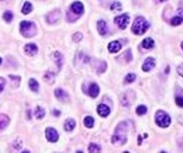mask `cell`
<instances>
[{"label":"cell","instance_id":"cell-25","mask_svg":"<svg viewBox=\"0 0 183 153\" xmlns=\"http://www.w3.org/2000/svg\"><path fill=\"white\" fill-rule=\"evenodd\" d=\"M181 23H183V18L182 17H180V16H176V17H172V18H171V24H172L174 27L180 25Z\"/></svg>","mask_w":183,"mask_h":153},{"label":"cell","instance_id":"cell-6","mask_svg":"<svg viewBox=\"0 0 183 153\" xmlns=\"http://www.w3.org/2000/svg\"><path fill=\"white\" fill-rule=\"evenodd\" d=\"M46 138L50 142H56L59 140V134L54 128H47L46 129Z\"/></svg>","mask_w":183,"mask_h":153},{"label":"cell","instance_id":"cell-14","mask_svg":"<svg viewBox=\"0 0 183 153\" xmlns=\"http://www.w3.org/2000/svg\"><path fill=\"white\" fill-rule=\"evenodd\" d=\"M99 93V86L96 84V83H92L90 87H89V94L92 97V98H96Z\"/></svg>","mask_w":183,"mask_h":153},{"label":"cell","instance_id":"cell-35","mask_svg":"<svg viewBox=\"0 0 183 153\" xmlns=\"http://www.w3.org/2000/svg\"><path fill=\"white\" fill-rule=\"evenodd\" d=\"M54 114H55V116H59V115H60V113H59V111H56V110L54 111Z\"/></svg>","mask_w":183,"mask_h":153},{"label":"cell","instance_id":"cell-11","mask_svg":"<svg viewBox=\"0 0 183 153\" xmlns=\"http://www.w3.org/2000/svg\"><path fill=\"white\" fill-rule=\"evenodd\" d=\"M55 96H56V98L61 102H67L69 99V97H68V94L64 90H61V89H56L55 90Z\"/></svg>","mask_w":183,"mask_h":153},{"label":"cell","instance_id":"cell-19","mask_svg":"<svg viewBox=\"0 0 183 153\" xmlns=\"http://www.w3.org/2000/svg\"><path fill=\"white\" fill-rule=\"evenodd\" d=\"M31 10H33V5H31L29 1H25L24 5H23V7H22V13H24V14L30 13Z\"/></svg>","mask_w":183,"mask_h":153},{"label":"cell","instance_id":"cell-1","mask_svg":"<svg viewBox=\"0 0 183 153\" xmlns=\"http://www.w3.org/2000/svg\"><path fill=\"white\" fill-rule=\"evenodd\" d=\"M126 132H127V127H126V123L122 122L120 123L117 128H116V133L113 135L111 138V141L113 144H119V145H125L126 141H127V136H126Z\"/></svg>","mask_w":183,"mask_h":153},{"label":"cell","instance_id":"cell-36","mask_svg":"<svg viewBox=\"0 0 183 153\" xmlns=\"http://www.w3.org/2000/svg\"><path fill=\"white\" fill-rule=\"evenodd\" d=\"M158 3H164V1H166V0H157Z\"/></svg>","mask_w":183,"mask_h":153},{"label":"cell","instance_id":"cell-15","mask_svg":"<svg viewBox=\"0 0 183 153\" xmlns=\"http://www.w3.org/2000/svg\"><path fill=\"white\" fill-rule=\"evenodd\" d=\"M109 52L110 53H117L120 49H121V43L117 42V41H114V42H110L108 47Z\"/></svg>","mask_w":183,"mask_h":153},{"label":"cell","instance_id":"cell-16","mask_svg":"<svg viewBox=\"0 0 183 153\" xmlns=\"http://www.w3.org/2000/svg\"><path fill=\"white\" fill-rule=\"evenodd\" d=\"M8 122H10V120H8V117H7L6 115L0 114V132L4 130V129L6 128L7 125H8Z\"/></svg>","mask_w":183,"mask_h":153},{"label":"cell","instance_id":"cell-34","mask_svg":"<svg viewBox=\"0 0 183 153\" xmlns=\"http://www.w3.org/2000/svg\"><path fill=\"white\" fill-rule=\"evenodd\" d=\"M177 73L180 74L181 77H183V64L180 67H178V68H177Z\"/></svg>","mask_w":183,"mask_h":153},{"label":"cell","instance_id":"cell-5","mask_svg":"<svg viewBox=\"0 0 183 153\" xmlns=\"http://www.w3.org/2000/svg\"><path fill=\"white\" fill-rule=\"evenodd\" d=\"M128 23H129V16L126 13L121 14V16H119V17L115 18V24L120 29H126L127 25H128Z\"/></svg>","mask_w":183,"mask_h":153},{"label":"cell","instance_id":"cell-33","mask_svg":"<svg viewBox=\"0 0 183 153\" xmlns=\"http://www.w3.org/2000/svg\"><path fill=\"white\" fill-rule=\"evenodd\" d=\"M4 86H5V80L3 78H0V92L4 90Z\"/></svg>","mask_w":183,"mask_h":153},{"label":"cell","instance_id":"cell-20","mask_svg":"<svg viewBox=\"0 0 183 153\" xmlns=\"http://www.w3.org/2000/svg\"><path fill=\"white\" fill-rule=\"evenodd\" d=\"M53 56H54V60L56 61V65H58V68L60 69L61 66H62V55H61L59 52H55L53 54Z\"/></svg>","mask_w":183,"mask_h":153},{"label":"cell","instance_id":"cell-8","mask_svg":"<svg viewBox=\"0 0 183 153\" xmlns=\"http://www.w3.org/2000/svg\"><path fill=\"white\" fill-rule=\"evenodd\" d=\"M155 66H156V60H155V58H147L146 60L144 61L142 71H144V72H150Z\"/></svg>","mask_w":183,"mask_h":153},{"label":"cell","instance_id":"cell-3","mask_svg":"<svg viewBox=\"0 0 183 153\" xmlns=\"http://www.w3.org/2000/svg\"><path fill=\"white\" fill-rule=\"evenodd\" d=\"M20 33L24 37H33L36 35V25L31 22H20Z\"/></svg>","mask_w":183,"mask_h":153},{"label":"cell","instance_id":"cell-27","mask_svg":"<svg viewBox=\"0 0 183 153\" xmlns=\"http://www.w3.org/2000/svg\"><path fill=\"white\" fill-rule=\"evenodd\" d=\"M35 115H36L37 119H43L44 117V110L41 107H37L36 108V111H35Z\"/></svg>","mask_w":183,"mask_h":153},{"label":"cell","instance_id":"cell-21","mask_svg":"<svg viewBox=\"0 0 183 153\" xmlns=\"http://www.w3.org/2000/svg\"><path fill=\"white\" fill-rule=\"evenodd\" d=\"M96 69H97V73H103L105 69H107V64L104 62V61H99V62H97V65H96Z\"/></svg>","mask_w":183,"mask_h":153},{"label":"cell","instance_id":"cell-18","mask_svg":"<svg viewBox=\"0 0 183 153\" xmlns=\"http://www.w3.org/2000/svg\"><path fill=\"white\" fill-rule=\"evenodd\" d=\"M75 127V121L73 119H68L66 120L65 122V129L67 130V132H71V130H73Z\"/></svg>","mask_w":183,"mask_h":153},{"label":"cell","instance_id":"cell-7","mask_svg":"<svg viewBox=\"0 0 183 153\" xmlns=\"http://www.w3.org/2000/svg\"><path fill=\"white\" fill-rule=\"evenodd\" d=\"M61 18V11L60 10H54L47 16V23L49 24H54Z\"/></svg>","mask_w":183,"mask_h":153},{"label":"cell","instance_id":"cell-42","mask_svg":"<svg viewBox=\"0 0 183 153\" xmlns=\"http://www.w3.org/2000/svg\"><path fill=\"white\" fill-rule=\"evenodd\" d=\"M125 153H129V152H125Z\"/></svg>","mask_w":183,"mask_h":153},{"label":"cell","instance_id":"cell-10","mask_svg":"<svg viewBox=\"0 0 183 153\" xmlns=\"http://www.w3.org/2000/svg\"><path fill=\"white\" fill-rule=\"evenodd\" d=\"M24 50H25V53H27L29 56H34V55L37 54L38 48H37V46H36L35 43H28V44H25V47H24Z\"/></svg>","mask_w":183,"mask_h":153},{"label":"cell","instance_id":"cell-39","mask_svg":"<svg viewBox=\"0 0 183 153\" xmlns=\"http://www.w3.org/2000/svg\"><path fill=\"white\" fill-rule=\"evenodd\" d=\"M181 47H182V50H183V42H182V44H181Z\"/></svg>","mask_w":183,"mask_h":153},{"label":"cell","instance_id":"cell-9","mask_svg":"<svg viewBox=\"0 0 183 153\" xmlns=\"http://www.w3.org/2000/svg\"><path fill=\"white\" fill-rule=\"evenodd\" d=\"M71 10H72V12L77 16H81V14L84 13V5L81 4L80 1H75L72 4V6H71Z\"/></svg>","mask_w":183,"mask_h":153},{"label":"cell","instance_id":"cell-32","mask_svg":"<svg viewBox=\"0 0 183 153\" xmlns=\"http://www.w3.org/2000/svg\"><path fill=\"white\" fill-rule=\"evenodd\" d=\"M81 38H83V35L80 33H77L73 35V41L74 42H79V41H81Z\"/></svg>","mask_w":183,"mask_h":153},{"label":"cell","instance_id":"cell-31","mask_svg":"<svg viewBox=\"0 0 183 153\" xmlns=\"http://www.w3.org/2000/svg\"><path fill=\"white\" fill-rule=\"evenodd\" d=\"M175 100H176V103H177V105H178V107L183 108V97L182 96H177Z\"/></svg>","mask_w":183,"mask_h":153},{"label":"cell","instance_id":"cell-38","mask_svg":"<svg viewBox=\"0 0 183 153\" xmlns=\"http://www.w3.org/2000/svg\"><path fill=\"white\" fill-rule=\"evenodd\" d=\"M1 62H3V59H1V58H0V64H1Z\"/></svg>","mask_w":183,"mask_h":153},{"label":"cell","instance_id":"cell-26","mask_svg":"<svg viewBox=\"0 0 183 153\" xmlns=\"http://www.w3.org/2000/svg\"><path fill=\"white\" fill-rule=\"evenodd\" d=\"M3 18L6 20L7 23H10L11 20L13 19V13L11 11H6V12H4V14H3Z\"/></svg>","mask_w":183,"mask_h":153},{"label":"cell","instance_id":"cell-37","mask_svg":"<svg viewBox=\"0 0 183 153\" xmlns=\"http://www.w3.org/2000/svg\"><path fill=\"white\" fill-rule=\"evenodd\" d=\"M22 153H30V152H29V151H23Z\"/></svg>","mask_w":183,"mask_h":153},{"label":"cell","instance_id":"cell-24","mask_svg":"<svg viewBox=\"0 0 183 153\" xmlns=\"http://www.w3.org/2000/svg\"><path fill=\"white\" fill-rule=\"evenodd\" d=\"M94 122H95V120H94V117H91V116H86V117L84 119V125L88 127V128H91V127L94 126Z\"/></svg>","mask_w":183,"mask_h":153},{"label":"cell","instance_id":"cell-30","mask_svg":"<svg viewBox=\"0 0 183 153\" xmlns=\"http://www.w3.org/2000/svg\"><path fill=\"white\" fill-rule=\"evenodd\" d=\"M110 8H111L113 11H117V10H120V8H121V4H120V3H117V1H115V3H113V4H111Z\"/></svg>","mask_w":183,"mask_h":153},{"label":"cell","instance_id":"cell-40","mask_svg":"<svg viewBox=\"0 0 183 153\" xmlns=\"http://www.w3.org/2000/svg\"><path fill=\"white\" fill-rule=\"evenodd\" d=\"M77 153H83V152H81V151H78V152H77Z\"/></svg>","mask_w":183,"mask_h":153},{"label":"cell","instance_id":"cell-41","mask_svg":"<svg viewBox=\"0 0 183 153\" xmlns=\"http://www.w3.org/2000/svg\"><path fill=\"white\" fill-rule=\"evenodd\" d=\"M160 153H166V152H164V151H163V152H160Z\"/></svg>","mask_w":183,"mask_h":153},{"label":"cell","instance_id":"cell-23","mask_svg":"<svg viewBox=\"0 0 183 153\" xmlns=\"http://www.w3.org/2000/svg\"><path fill=\"white\" fill-rule=\"evenodd\" d=\"M29 86H30V90H33L34 92L38 91V83L35 79H33V78L29 80Z\"/></svg>","mask_w":183,"mask_h":153},{"label":"cell","instance_id":"cell-22","mask_svg":"<svg viewBox=\"0 0 183 153\" xmlns=\"http://www.w3.org/2000/svg\"><path fill=\"white\" fill-rule=\"evenodd\" d=\"M89 152L90 153H101V146L97 144H90L89 145Z\"/></svg>","mask_w":183,"mask_h":153},{"label":"cell","instance_id":"cell-4","mask_svg":"<svg viewBox=\"0 0 183 153\" xmlns=\"http://www.w3.org/2000/svg\"><path fill=\"white\" fill-rule=\"evenodd\" d=\"M156 122L157 125L162 128H166L171 122V119L168 114L163 110H158L156 113Z\"/></svg>","mask_w":183,"mask_h":153},{"label":"cell","instance_id":"cell-28","mask_svg":"<svg viewBox=\"0 0 183 153\" xmlns=\"http://www.w3.org/2000/svg\"><path fill=\"white\" fill-rule=\"evenodd\" d=\"M136 79V75L134 73H129L126 75V78H125V83H133L134 80Z\"/></svg>","mask_w":183,"mask_h":153},{"label":"cell","instance_id":"cell-17","mask_svg":"<svg viewBox=\"0 0 183 153\" xmlns=\"http://www.w3.org/2000/svg\"><path fill=\"white\" fill-rule=\"evenodd\" d=\"M153 46H155V41L152 38H150V37L142 41V48H145V49H152Z\"/></svg>","mask_w":183,"mask_h":153},{"label":"cell","instance_id":"cell-13","mask_svg":"<svg viewBox=\"0 0 183 153\" xmlns=\"http://www.w3.org/2000/svg\"><path fill=\"white\" fill-rule=\"evenodd\" d=\"M97 113L101 115L102 117H107L109 114H110V109L109 107H107L105 104H99L97 107Z\"/></svg>","mask_w":183,"mask_h":153},{"label":"cell","instance_id":"cell-2","mask_svg":"<svg viewBox=\"0 0 183 153\" xmlns=\"http://www.w3.org/2000/svg\"><path fill=\"white\" fill-rule=\"evenodd\" d=\"M150 28V24L146 22V19L144 17H136L135 22L132 27V31L135 35H142L146 33V30Z\"/></svg>","mask_w":183,"mask_h":153},{"label":"cell","instance_id":"cell-12","mask_svg":"<svg viewBox=\"0 0 183 153\" xmlns=\"http://www.w3.org/2000/svg\"><path fill=\"white\" fill-rule=\"evenodd\" d=\"M97 28H98V33L102 36H105L108 33V28H107V23L104 20H98L97 22Z\"/></svg>","mask_w":183,"mask_h":153},{"label":"cell","instance_id":"cell-29","mask_svg":"<svg viewBox=\"0 0 183 153\" xmlns=\"http://www.w3.org/2000/svg\"><path fill=\"white\" fill-rule=\"evenodd\" d=\"M147 113V108L145 107V105H139V107L136 108V114L138 115H144V114Z\"/></svg>","mask_w":183,"mask_h":153}]
</instances>
